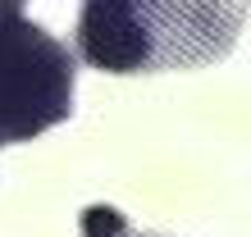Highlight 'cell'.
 <instances>
[{"label":"cell","mask_w":251,"mask_h":237,"mask_svg":"<svg viewBox=\"0 0 251 237\" xmlns=\"http://www.w3.org/2000/svg\"><path fill=\"white\" fill-rule=\"evenodd\" d=\"M73 110V55L19 9H0V146L27 142Z\"/></svg>","instance_id":"obj_1"},{"label":"cell","mask_w":251,"mask_h":237,"mask_svg":"<svg viewBox=\"0 0 251 237\" xmlns=\"http://www.w3.org/2000/svg\"><path fill=\"white\" fill-rule=\"evenodd\" d=\"M78 50L105 73H137L160 59L142 0H87L78 19Z\"/></svg>","instance_id":"obj_2"},{"label":"cell","mask_w":251,"mask_h":237,"mask_svg":"<svg viewBox=\"0 0 251 237\" xmlns=\"http://www.w3.org/2000/svg\"><path fill=\"white\" fill-rule=\"evenodd\" d=\"M124 233V214L110 205H92L82 214V237H119Z\"/></svg>","instance_id":"obj_3"},{"label":"cell","mask_w":251,"mask_h":237,"mask_svg":"<svg viewBox=\"0 0 251 237\" xmlns=\"http://www.w3.org/2000/svg\"><path fill=\"white\" fill-rule=\"evenodd\" d=\"M23 5V0H0V9H19Z\"/></svg>","instance_id":"obj_4"}]
</instances>
